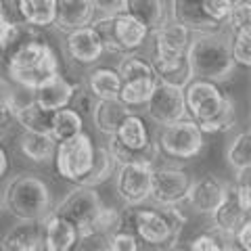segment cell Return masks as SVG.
Wrapping results in <instances>:
<instances>
[{"label":"cell","instance_id":"6da1fadb","mask_svg":"<svg viewBox=\"0 0 251 251\" xmlns=\"http://www.w3.org/2000/svg\"><path fill=\"white\" fill-rule=\"evenodd\" d=\"M184 109L193 122H197L203 134L230 130L237 122L234 100L220 90L216 82L193 77L184 88Z\"/></svg>","mask_w":251,"mask_h":251},{"label":"cell","instance_id":"7a4b0ae2","mask_svg":"<svg viewBox=\"0 0 251 251\" xmlns=\"http://www.w3.org/2000/svg\"><path fill=\"white\" fill-rule=\"evenodd\" d=\"M4 67L9 80L27 92H34L49 77L61 74L57 52L42 36L17 46L4 59Z\"/></svg>","mask_w":251,"mask_h":251},{"label":"cell","instance_id":"3957f363","mask_svg":"<svg viewBox=\"0 0 251 251\" xmlns=\"http://www.w3.org/2000/svg\"><path fill=\"white\" fill-rule=\"evenodd\" d=\"M186 59L193 77H201V80L216 84L228 80L237 67L232 61L228 36H224L222 29L209 31V34H195L188 44Z\"/></svg>","mask_w":251,"mask_h":251},{"label":"cell","instance_id":"277c9868","mask_svg":"<svg viewBox=\"0 0 251 251\" xmlns=\"http://www.w3.org/2000/svg\"><path fill=\"white\" fill-rule=\"evenodd\" d=\"M2 205L17 220H38L42 222L52 211V195L49 184L34 174L15 176L4 191Z\"/></svg>","mask_w":251,"mask_h":251},{"label":"cell","instance_id":"5b68a950","mask_svg":"<svg viewBox=\"0 0 251 251\" xmlns=\"http://www.w3.org/2000/svg\"><path fill=\"white\" fill-rule=\"evenodd\" d=\"M90 25L97 29L99 38L103 40L105 52L111 54L136 52L138 49H143L151 34L136 17H132L126 11L117 15H97Z\"/></svg>","mask_w":251,"mask_h":251},{"label":"cell","instance_id":"8992f818","mask_svg":"<svg viewBox=\"0 0 251 251\" xmlns=\"http://www.w3.org/2000/svg\"><path fill=\"white\" fill-rule=\"evenodd\" d=\"M115 72L122 80L120 97L117 99L130 109L143 107L147 99L151 97L157 82H159V75H157L153 63L136 52L122 54V61L117 63Z\"/></svg>","mask_w":251,"mask_h":251},{"label":"cell","instance_id":"52a82bcc","mask_svg":"<svg viewBox=\"0 0 251 251\" xmlns=\"http://www.w3.org/2000/svg\"><path fill=\"white\" fill-rule=\"evenodd\" d=\"M161 157H170L176 161L195 159L205 147V134L199 130L197 122L191 117H182L172 124L161 126L155 140Z\"/></svg>","mask_w":251,"mask_h":251},{"label":"cell","instance_id":"ba28073f","mask_svg":"<svg viewBox=\"0 0 251 251\" xmlns=\"http://www.w3.org/2000/svg\"><path fill=\"white\" fill-rule=\"evenodd\" d=\"M94 149L97 147H94L92 138L86 132H80V134H75L72 138L59 140L50 161L57 176L67 180V182L80 184L92 166Z\"/></svg>","mask_w":251,"mask_h":251},{"label":"cell","instance_id":"9c48e42d","mask_svg":"<svg viewBox=\"0 0 251 251\" xmlns=\"http://www.w3.org/2000/svg\"><path fill=\"white\" fill-rule=\"evenodd\" d=\"M103 207L97 186H86V184H75L72 193L63 199L57 207H52V214L65 218L77 228V237L92 230V222L97 218L99 209Z\"/></svg>","mask_w":251,"mask_h":251},{"label":"cell","instance_id":"30bf717a","mask_svg":"<svg viewBox=\"0 0 251 251\" xmlns=\"http://www.w3.org/2000/svg\"><path fill=\"white\" fill-rule=\"evenodd\" d=\"M153 166L149 163H122L115 170V191L126 205H143L151 195Z\"/></svg>","mask_w":251,"mask_h":251},{"label":"cell","instance_id":"8fae6325","mask_svg":"<svg viewBox=\"0 0 251 251\" xmlns=\"http://www.w3.org/2000/svg\"><path fill=\"white\" fill-rule=\"evenodd\" d=\"M145 107H147V115L157 126H166V124L186 117L182 88L174 84H168V82H161V80L157 82L151 97L147 99Z\"/></svg>","mask_w":251,"mask_h":251},{"label":"cell","instance_id":"7c38bea8","mask_svg":"<svg viewBox=\"0 0 251 251\" xmlns=\"http://www.w3.org/2000/svg\"><path fill=\"white\" fill-rule=\"evenodd\" d=\"M191 176L180 168H153L151 174V195L157 205H180L186 199Z\"/></svg>","mask_w":251,"mask_h":251},{"label":"cell","instance_id":"4fadbf2b","mask_svg":"<svg viewBox=\"0 0 251 251\" xmlns=\"http://www.w3.org/2000/svg\"><path fill=\"white\" fill-rule=\"evenodd\" d=\"M134 234L138 241L149 243L151 247H174V243L178 241L161 209H149L138 205L134 214Z\"/></svg>","mask_w":251,"mask_h":251},{"label":"cell","instance_id":"5bb4252c","mask_svg":"<svg viewBox=\"0 0 251 251\" xmlns=\"http://www.w3.org/2000/svg\"><path fill=\"white\" fill-rule=\"evenodd\" d=\"M226 193H228V186H226L222 180L214 174H205L199 180L191 182L184 201L188 203V207H191L195 214L211 216V211L224 201Z\"/></svg>","mask_w":251,"mask_h":251},{"label":"cell","instance_id":"9a60e30c","mask_svg":"<svg viewBox=\"0 0 251 251\" xmlns=\"http://www.w3.org/2000/svg\"><path fill=\"white\" fill-rule=\"evenodd\" d=\"M65 50L69 54V59L77 65H94L103 59L105 46L103 40L99 38L97 29L92 25H84L67 31L65 38Z\"/></svg>","mask_w":251,"mask_h":251},{"label":"cell","instance_id":"2e32d148","mask_svg":"<svg viewBox=\"0 0 251 251\" xmlns=\"http://www.w3.org/2000/svg\"><path fill=\"white\" fill-rule=\"evenodd\" d=\"M170 19L191 31V34H209V31H220L222 25L207 17L203 11V0H172L170 2Z\"/></svg>","mask_w":251,"mask_h":251},{"label":"cell","instance_id":"e0dca14e","mask_svg":"<svg viewBox=\"0 0 251 251\" xmlns=\"http://www.w3.org/2000/svg\"><path fill=\"white\" fill-rule=\"evenodd\" d=\"M4 251H40L44 249V230L38 220H19L0 241Z\"/></svg>","mask_w":251,"mask_h":251},{"label":"cell","instance_id":"ac0fdd59","mask_svg":"<svg viewBox=\"0 0 251 251\" xmlns=\"http://www.w3.org/2000/svg\"><path fill=\"white\" fill-rule=\"evenodd\" d=\"M77 88V84L69 82L65 75H52L49 77L44 84H40L38 88L31 92L34 94V99L38 105L49 109V111H57V109H63V107H69V100H72L74 92Z\"/></svg>","mask_w":251,"mask_h":251},{"label":"cell","instance_id":"d6986e66","mask_svg":"<svg viewBox=\"0 0 251 251\" xmlns=\"http://www.w3.org/2000/svg\"><path fill=\"white\" fill-rule=\"evenodd\" d=\"M249 214L251 211H245L239 201L234 199V195L228 186V193H226L224 201L211 211V222H214V230L224 239H232L234 232L241 228V224L249 220Z\"/></svg>","mask_w":251,"mask_h":251},{"label":"cell","instance_id":"ffe728a7","mask_svg":"<svg viewBox=\"0 0 251 251\" xmlns=\"http://www.w3.org/2000/svg\"><path fill=\"white\" fill-rule=\"evenodd\" d=\"M42 230L46 251H69L77 243V228L52 211L42 220Z\"/></svg>","mask_w":251,"mask_h":251},{"label":"cell","instance_id":"44dd1931","mask_svg":"<svg viewBox=\"0 0 251 251\" xmlns=\"http://www.w3.org/2000/svg\"><path fill=\"white\" fill-rule=\"evenodd\" d=\"M94 17H97V11L90 0H57L54 27H59L61 31H72L90 25Z\"/></svg>","mask_w":251,"mask_h":251},{"label":"cell","instance_id":"7402d4cb","mask_svg":"<svg viewBox=\"0 0 251 251\" xmlns=\"http://www.w3.org/2000/svg\"><path fill=\"white\" fill-rule=\"evenodd\" d=\"M113 136L120 140L124 147L132 149V151H143V149H147L149 145L153 143L147 122L134 111L126 113V117L120 122V126H117Z\"/></svg>","mask_w":251,"mask_h":251},{"label":"cell","instance_id":"603a6c76","mask_svg":"<svg viewBox=\"0 0 251 251\" xmlns=\"http://www.w3.org/2000/svg\"><path fill=\"white\" fill-rule=\"evenodd\" d=\"M128 111H132V109L126 107L120 99H97L90 117L100 134L111 136L115 134L117 126H120V122L124 120Z\"/></svg>","mask_w":251,"mask_h":251},{"label":"cell","instance_id":"cb8c5ba5","mask_svg":"<svg viewBox=\"0 0 251 251\" xmlns=\"http://www.w3.org/2000/svg\"><path fill=\"white\" fill-rule=\"evenodd\" d=\"M124 11L136 17L149 31L157 29L168 19L166 0H126Z\"/></svg>","mask_w":251,"mask_h":251},{"label":"cell","instance_id":"d4e9b609","mask_svg":"<svg viewBox=\"0 0 251 251\" xmlns=\"http://www.w3.org/2000/svg\"><path fill=\"white\" fill-rule=\"evenodd\" d=\"M19 149L34 163H50L54 149H57V140L50 134H44V132L23 130V134L19 138Z\"/></svg>","mask_w":251,"mask_h":251},{"label":"cell","instance_id":"484cf974","mask_svg":"<svg viewBox=\"0 0 251 251\" xmlns=\"http://www.w3.org/2000/svg\"><path fill=\"white\" fill-rule=\"evenodd\" d=\"M19 17L21 23L49 29L57 17V0H19Z\"/></svg>","mask_w":251,"mask_h":251},{"label":"cell","instance_id":"4316f807","mask_svg":"<svg viewBox=\"0 0 251 251\" xmlns=\"http://www.w3.org/2000/svg\"><path fill=\"white\" fill-rule=\"evenodd\" d=\"M15 120L23 130L29 132H44L50 134V124H52V111L44 109L36 103L34 99L27 103L15 105Z\"/></svg>","mask_w":251,"mask_h":251},{"label":"cell","instance_id":"83f0119b","mask_svg":"<svg viewBox=\"0 0 251 251\" xmlns=\"http://www.w3.org/2000/svg\"><path fill=\"white\" fill-rule=\"evenodd\" d=\"M86 88L94 99H117L120 97L122 80L111 67H94L86 77Z\"/></svg>","mask_w":251,"mask_h":251},{"label":"cell","instance_id":"f1b7e54d","mask_svg":"<svg viewBox=\"0 0 251 251\" xmlns=\"http://www.w3.org/2000/svg\"><path fill=\"white\" fill-rule=\"evenodd\" d=\"M84 132V117L72 107H63L52 111V124H50V136L57 140L72 138Z\"/></svg>","mask_w":251,"mask_h":251},{"label":"cell","instance_id":"f546056e","mask_svg":"<svg viewBox=\"0 0 251 251\" xmlns=\"http://www.w3.org/2000/svg\"><path fill=\"white\" fill-rule=\"evenodd\" d=\"M117 170V161L113 153L109 151V147H97L94 149V159H92V166L88 170V174L82 180L80 184L86 186H99L103 184L105 180H109Z\"/></svg>","mask_w":251,"mask_h":251},{"label":"cell","instance_id":"4dcf8cb0","mask_svg":"<svg viewBox=\"0 0 251 251\" xmlns=\"http://www.w3.org/2000/svg\"><path fill=\"white\" fill-rule=\"evenodd\" d=\"M226 161H228V166L234 172L251 168V134H249V130L239 132L228 143V147H226Z\"/></svg>","mask_w":251,"mask_h":251},{"label":"cell","instance_id":"1f68e13d","mask_svg":"<svg viewBox=\"0 0 251 251\" xmlns=\"http://www.w3.org/2000/svg\"><path fill=\"white\" fill-rule=\"evenodd\" d=\"M228 42H230V52H232L234 65L249 69V65H251V29H243V31H237V34H230Z\"/></svg>","mask_w":251,"mask_h":251},{"label":"cell","instance_id":"d6a6232c","mask_svg":"<svg viewBox=\"0 0 251 251\" xmlns=\"http://www.w3.org/2000/svg\"><path fill=\"white\" fill-rule=\"evenodd\" d=\"M224 23L228 25L230 34H237V31H243V29H251V4H249V0H234Z\"/></svg>","mask_w":251,"mask_h":251},{"label":"cell","instance_id":"836d02e7","mask_svg":"<svg viewBox=\"0 0 251 251\" xmlns=\"http://www.w3.org/2000/svg\"><path fill=\"white\" fill-rule=\"evenodd\" d=\"M117 222H120V209L115 207H107L103 203V207L99 209L97 218L92 222V230H97L100 234H111L113 230H117Z\"/></svg>","mask_w":251,"mask_h":251},{"label":"cell","instance_id":"e575fe53","mask_svg":"<svg viewBox=\"0 0 251 251\" xmlns=\"http://www.w3.org/2000/svg\"><path fill=\"white\" fill-rule=\"evenodd\" d=\"M109 249L111 251H136L138 239L134 232L128 230H113L109 234Z\"/></svg>","mask_w":251,"mask_h":251},{"label":"cell","instance_id":"d590c367","mask_svg":"<svg viewBox=\"0 0 251 251\" xmlns=\"http://www.w3.org/2000/svg\"><path fill=\"white\" fill-rule=\"evenodd\" d=\"M15 124V103L9 99H0V140L9 138Z\"/></svg>","mask_w":251,"mask_h":251},{"label":"cell","instance_id":"8d00e7d4","mask_svg":"<svg viewBox=\"0 0 251 251\" xmlns=\"http://www.w3.org/2000/svg\"><path fill=\"white\" fill-rule=\"evenodd\" d=\"M94 100H97V99H94L92 94H90V90L77 84V88H75V92H74V97H72V100H69V107L75 109V111L84 117V115H90V113H92Z\"/></svg>","mask_w":251,"mask_h":251},{"label":"cell","instance_id":"74e56055","mask_svg":"<svg viewBox=\"0 0 251 251\" xmlns=\"http://www.w3.org/2000/svg\"><path fill=\"white\" fill-rule=\"evenodd\" d=\"M234 0H203V11L207 13L209 19H214L220 25H224L226 17L230 13V6H232Z\"/></svg>","mask_w":251,"mask_h":251},{"label":"cell","instance_id":"f35d334b","mask_svg":"<svg viewBox=\"0 0 251 251\" xmlns=\"http://www.w3.org/2000/svg\"><path fill=\"white\" fill-rule=\"evenodd\" d=\"M226 239L220 237V234H214V232H203V234H197L193 241H191V247L193 251H222L226 249L222 243Z\"/></svg>","mask_w":251,"mask_h":251},{"label":"cell","instance_id":"ab89813d","mask_svg":"<svg viewBox=\"0 0 251 251\" xmlns=\"http://www.w3.org/2000/svg\"><path fill=\"white\" fill-rule=\"evenodd\" d=\"M94 4L97 15H117L124 11V2L126 0H90Z\"/></svg>","mask_w":251,"mask_h":251},{"label":"cell","instance_id":"60d3db41","mask_svg":"<svg viewBox=\"0 0 251 251\" xmlns=\"http://www.w3.org/2000/svg\"><path fill=\"white\" fill-rule=\"evenodd\" d=\"M0 13L13 23H21L19 17V0H0Z\"/></svg>","mask_w":251,"mask_h":251},{"label":"cell","instance_id":"b9f144b4","mask_svg":"<svg viewBox=\"0 0 251 251\" xmlns=\"http://www.w3.org/2000/svg\"><path fill=\"white\" fill-rule=\"evenodd\" d=\"M232 239L239 243V247H241V249H245V251L251 249V220H245V222L241 224V228L234 232V237H232Z\"/></svg>","mask_w":251,"mask_h":251},{"label":"cell","instance_id":"7bdbcfd3","mask_svg":"<svg viewBox=\"0 0 251 251\" xmlns=\"http://www.w3.org/2000/svg\"><path fill=\"white\" fill-rule=\"evenodd\" d=\"M13 27H15V23L9 21L2 13H0V49H2V46L6 44V40H9V36H11Z\"/></svg>","mask_w":251,"mask_h":251},{"label":"cell","instance_id":"ee69618b","mask_svg":"<svg viewBox=\"0 0 251 251\" xmlns=\"http://www.w3.org/2000/svg\"><path fill=\"white\" fill-rule=\"evenodd\" d=\"M9 153L4 151V147L0 145V180H2L6 174H9Z\"/></svg>","mask_w":251,"mask_h":251},{"label":"cell","instance_id":"f6af8a7d","mask_svg":"<svg viewBox=\"0 0 251 251\" xmlns=\"http://www.w3.org/2000/svg\"><path fill=\"white\" fill-rule=\"evenodd\" d=\"M0 211H2V199H0Z\"/></svg>","mask_w":251,"mask_h":251},{"label":"cell","instance_id":"bcb514c9","mask_svg":"<svg viewBox=\"0 0 251 251\" xmlns=\"http://www.w3.org/2000/svg\"><path fill=\"white\" fill-rule=\"evenodd\" d=\"M0 251H2V245H0Z\"/></svg>","mask_w":251,"mask_h":251}]
</instances>
